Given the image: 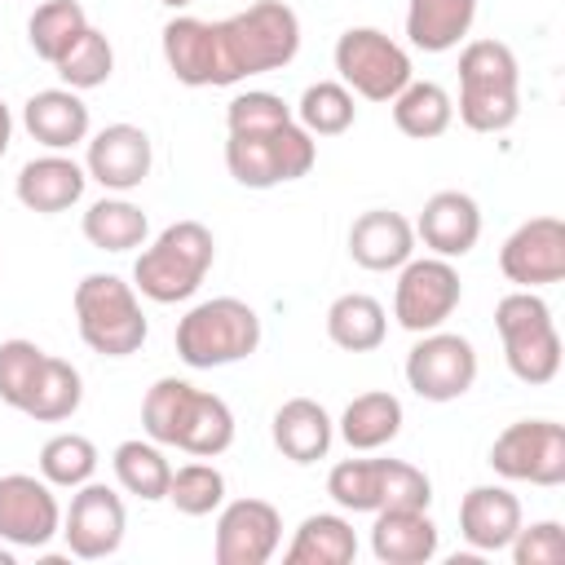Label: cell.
<instances>
[{
  "mask_svg": "<svg viewBox=\"0 0 565 565\" xmlns=\"http://www.w3.org/2000/svg\"><path fill=\"white\" fill-rule=\"evenodd\" d=\"M110 468H115L119 490H128L132 499H141V503H159V499H168L172 463H168V455H163L159 441H141V437L119 441L115 455H110Z\"/></svg>",
  "mask_w": 565,
  "mask_h": 565,
  "instance_id": "obj_30",
  "label": "cell"
},
{
  "mask_svg": "<svg viewBox=\"0 0 565 565\" xmlns=\"http://www.w3.org/2000/svg\"><path fill=\"white\" fill-rule=\"evenodd\" d=\"M53 71H57V75H62V84H66V88H75V93L102 88V84L110 79V71H115V49H110L106 31L88 26Z\"/></svg>",
  "mask_w": 565,
  "mask_h": 565,
  "instance_id": "obj_39",
  "label": "cell"
},
{
  "mask_svg": "<svg viewBox=\"0 0 565 565\" xmlns=\"http://www.w3.org/2000/svg\"><path fill=\"white\" fill-rule=\"evenodd\" d=\"M150 163H154V150H150L146 128H137V124H106L102 132L88 137L84 172L102 190H115V194L137 190L150 177Z\"/></svg>",
  "mask_w": 565,
  "mask_h": 565,
  "instance_id": "obj_17",
  "label": "cell"
},
{
  "mask_svg": "<svg viewBox=\"0 0 565 565\" xmlns=\"http://www.w3.org/2000/svg\"><path fill=\"white\" fill-rule=\"evenodd\" d=\"M349 256L371 274L402 269L415 256V225L393 207H371L349 225Z\"/></svg>",
  "mask_w": 565,
  "mask_h": 565,
  "instance_id": "obj_20",
  "label": "cell"
},
{
  "mask_svg": "<svg viewBox=\"0 0 565 565\" xmlns=\"http://www.w3.org/2000/svg\"><path fill=\"white\" fill-rule=\"evenodd\" d=\"M75 327H79V340L102 358H128L150 335V322L141 313V296L119 274H84L79 278Z\"/></svg>",
  "mask_w": 565,
  "mask_h": 565,
  "instance_id": "obj_6",
  "label": "cell"
},
{
  "mask_svg": "<svg viewBox=\"0 0 565 565\" xmlns=\"http://www.w3.org/2000/svg\"><path fill=\"white\" fill-rule=\"evenodd\" d=\"M296 53H300V18L282 0H256L243 13H230L216 22L221 88H230L247 75L282 71Z\"/></svg>",
  "mask_w": 565,
  "mask_h": 565,
  "instance_id": "obj_2",
  "label": "cell"
},
{
  "mask_svg": "<svg viewBox=\"0 0 565 565\" xmlns=\"http://www.w3.org/2000/svg\"><path fill=\"white\" fill-rule=\"evenodd\" d=\"M0 565H13V552H4V547H0Z\"/></svg>",
  "mask_w": 565,
  "mask_h": 565,
  "instance_id": "obj_45",
  "label": "cell"
},
{
  "mask_svg": "<svg viewBox=\"0 0 565 565\" xmlns=\"http://www.w3.org/2000/svg\"><path fill=\"white\" fill-rule=\"evenodd\" d=\"M477 238H481V207L463 190H437L415 221V243H424L428 256L459 260L477 247Z\"/></svg>",
  "mask_w": 565,
  "mask_h": 565,
  "instance_id": "obj_18",
  "label": "cell"
},
{
  "mask_svg": "<svg viewBox=\"0 0 565 565\" xmlns=\"http://www.w3.org/2000/svg\"><path fill=\"white\" fill-rule=\"evenodd\" d=\"M477 0H406V40L419 53H450L472 31Z\"/></svg>",
  "mask_w": 565,
  "mask_h": 565,
  "instance_id": "obj_26",
  "label": "cell"
},
{
  "mask_svg": "<svg viewBox=\"0 0 565 565\" xmlns=\"http://www.w3.org/2000/svg\"><path fill=\"white\" fill-rule=\"evenodd\" d=\"M508 552L516 565H561L565 561V525L561 521H534V525L521 521Z\"/></svg>",
  "mask_w": 565,
  "mask_h": 565,
  "instance_id": "obj_42",
  "label": "cell"
},
{
  "mask_svg": "<svg viewBox=\"0 0 565 565\" xmlns=\"http://www.w3.org/2000/svg\"><path fill=\"white\" fill-rule=\"evenodd\" d=\"M84 238L97 247V252H132V247H146V234H150V221L137 203L128 199H97L88 212H84Z\"/></svg>",
  "mask_w": 565,
  "mask_h": 565,
  "instance_id": "obj_33",
  "label": "cell"
},
{
  "mask_svg": "<svg viewBox=\"0 0 565 565\" xmlns=\"http://www.w3.org/2000/svg\"><path fill=\"white\" fill-rule=\"evenodd\" d=\"M494 331L503 340V362L521 384H552L561 371V331L539 291H508L494 305Z\"/></svg>",
  "mask_w": 565,
  "mask_h": 565,
  "instance_id": "obj_7",
  "label": "cell"
},
{
  "mask_svg": "<svg viewBox=\"0 0 565 565\" xmlns=\"http://www.w3.org/2000/svg\"><path fill=\"white\" fill-rule=\"evenodd\" d=\"M388 106H393L397 132L402 137H415V141H433V137H441L455 124V102L433 79H411Z\"/></svg>",
  "mask_w": 565,
  "mask_h": 565,
  "instance_id": "obj_31",
  "label": "cell"
},
{
  "mask_svg": "<svg viewBox=\"0 0 565 565\" xmlns=\"http://www.w3.org/2000/svg\"><path fill=\"white\" fill-rule=\"evenodd\" d=\"M44 362H49V353L35 340H22V335L4 340L0 344V402L22 411L35 393V380H40Z\"/></svg>",
  "mask_w": 565,
  "mask_h": 565,
  "instance_id": "obj_40",
  "label": "cell"
},
{
  "mask_svg": "<svg viewBox=\"0 0 565 565\" xmlns=\"http://www.w3.org/2000/svg\"><path fill=\"white\" fill-rule=\"evenodd\" d=\"M212 260H216L212 230L203 221H172L168 230H159L150 247H141L132 265V287L154 305H177L203 287Z\"/></svg>",
  "mask_w": 565,
  "mask_h": 565,
  "instance_id": "obj_4",
  "label": "cell"
},
{
  "mask_svg": "<svg viewBox=\"0 0 565 565\" xmlns=\"http://www.w3.org/2000/svg\"><path fill=\"white\" fill-rule=\"evenodd\" d=\"M9 141H13V115H9V106L0 97V159L9 154Z\"/></svg>",
  "mask_w": 565,
  "mask_h": 565,
  "instance_id": "obj_43",
  "label": "cell"
},
{
  "mask_svg": "<svg viewBox=\"0 0 565 565\" xmlns=\"http://www.w3.org/2000/svg\"><path fill=\"white\" fill-rule=\"evenodd\" d=\"M521 521V499L508 486H472L459 499V534L477 552H508Z\"/></svg>",
  "mask_w": 565,
  "mask_h": 565,
  "instance_id": "obj_22",
  "label": "cell"
},
{
  "mask_svg": "<svg viewBox=\"0 0 565 565\" xmlns=\"http://www.w3.org/2000/svg\"><path fill=\"white\" fill-rule=\"evenodd\" d=\"M163 44V62L177 75V84L185 88H221V71H216V22L207 18H172L159 35Z\"/></svg>",
  "mask_w": 565,
  "mask_h": 565,
  "instance_id": "obj_21",
  "label": "cell"
},
{
  "mask_svg": "<svg viewBox=\"0 0 565 565\" xmlns=\"http://www.w3.org/2000/svg\"><path fill=\"white\" fill-rule=\"evenodd\" d=\"M358 556V534L340 512H313L296 525V539L287 543V565H349Z\"/></svg>",
  "mask_w": 565,
  "mask_h": 565,
  "instance_id": "obj_29",
  "label": "cell"
},
{
  "mask_svg": "<svg viewBox=\"0 0 565 565\" xmlns=\"http://www.w3.org/2000/svg\"><path fill=\"white\" fill-rule=\"evenodd\" d=\"M499 269L512 287H525V291L561 282L565 278V221L561 216L521 221L499 247Z\"/></svg>",
  "mask_w": 565,
  "mask_h": 565,
  "instance_id": "obj_15",
  "label": "cell"
},
{
  "mask_svg": "<svg viewBox=\"0 0 565 565\" xmlns=\"http://www.w3.org/2000/svg\"><path fill=\"white\" fill-rule=\"evenodd\" d=\"M62 534V508L44 477L4 472L0 477V539L9 547H49Z\"/></svg>",
  "mask_w": 565,
  "mask_h": 565,
  "instance_id": "obj_14",
  "label": "cell"
},
{
  "mask_svg": "<svg viewBox=\"0 0 565 565\" xmlns=\"http://www.w3.org/2000/svg\"><path fill=\"white\" fill-rule=\"evenodd\" d=\"M327 335H331V344L344 349V353H371V349H380L384 335H388V313H384V305H380L375 296H366V291H344V296H335L331 309H327Z\"/></svg>",
  "mask_w": 565,
  "mask_h": 565,
  "instance_id": "obj_28",
  "label": "cell"
},
{
  "mask_svg": "<svg viewBox=\"0 0 565 565\" xmlns=\"http://www.w3.org/2000/svg\"><path fill=\"white\" fill-rule=\"evenodd\" d=\"M313 163H318V141L296 119L260 132H230L225 141V168L247 190H274L300 181L313 172Z\"/></svg>",
  "mask_w": 565,
  "mask_h": 565,
  "instance_id": "obj_8",
  "label": "cell"
},
{
  "mask_svg": "<svg viewBox=\"0 0 565 565\" xmlns=\"http://www.w3.org/2000/svg\"><path fill=\"white\" fill-rule=\"evenodd\" d=\"M287 119H296L291 106L278 93H265V88H247L225 106V128L230 132H260V128L287 124Z\"/></svg>",
  "mask_w": 565,
  "mask_h": 565,
  "instance_id": "obj_41",
  "label": "cell"
},
{
  "mask_svg": "<svg viewBox=\"0 0 565 565\" xmlns=\"http://www.w3.org/2000/svg\"><path fill=\"white\" fill-rule=\"evenodd\" d=\"M371 552L380 565H424L437 556V525L428 508H380L371 525Z\"/></svg>",
  "mask_w": 565,
  "mask_h": 565,
  "instance_id": "obj_24",
  "label": "cell"
},
{
  "mask_svg": "<svg viewBox=\"0 0 565 565\" xmlns=\"http://www.w3.org/2000/svg\"><path fill=\"white\" fill-rule=\"evenodd\" d=\"M22 128L44 146V150H71L79 141H88L93 115L84 106V97L75 88H40L26 97L22 106Z\"/></svg>",
  "mask_w": 565,
  "mask_h": 565,
  "instance_id": "obj_23",
  "label": "cell"
},
{
  "mask_svg": "<svg viewBox=\"0 0 565 565\" xmlns=\"http://www.w3.org/2000/svg\"><path fill=\"white\" fill-rule=\"evenodd\" d=\"M97 446L84 437V433H57L40 446V477L53 486V490H75L84 481H93L97 472Z\"/></svg>",
  "mask_w": 565,
  "mask_h": 565,
  "instance_id": "obj_37",
  "label": "cell"
},
{
  "mask_svg": "<svg viewBox=\"0 0 565 565\" xmlns=\"http://www.w3.org/2000/svg\"><path fill=\"white\" fill-rule=\"evenodd\" d=\"M406 384L424 402H459L477 384V349L455 331H424L406 353Z\"/></svg>",
  "mask_w": 565,
  "mask_h": 565,
  "instance_id": "obj_12",
  "label": "cell"
},
{
  "mask_svg": "<svg viewBox=\"0 0 565 565\" xmlns=\"http://www.w3.org/2000/svg\"><path fill=\"white\" fill-rule=\"evenodd\" d=\"M260 349V313L238 296H212L177 322V358L194 371L243 362Z\"/></svg>",
  "mask_w": 565,
  "mask_h": 565,
  "instance_id": "obj_5",
  "label": "cell"
},
{
  "mask_svg": "<svg viewBox=\"0 0 565 565\" xmlns=\"http://www.w3.org/2000/svg\"><path fill=\"white\" fill-rule=\"evenodd\" d=\"M168 503H172L181 516H212V512L225 503V472H221L216 463H203V459L172 468Z\"/></svg>",
  "mask_w": 565,
  "mask_h": 565,
  "instance_id": "obj_38",
  "label": "cell"
},
{
  "mask_svg": "<svg viewBox=\"0 0 565 565\" xmlns=\"http://www.w3.org/2000/svg\"><path fill=\"white\" fill-rule=\"evenodd\" d=\"M335 441V419L327 415L322 402L313 397H291L274 411V446L282 450V459L291 463H318L327 459Z\"/></svg>",
  "mask_w": 565,
  "mask_h": 565,
  "instance_id": "obj_25",
  "label": "cell"
},
{
  "mask_svg": "<svg viewBox=\"0 0 565 565\" xmlns=\"http://www.w3.org/2000/svg\"><path fill=\"white\" fill-rule=\"evenodd\" d=\"M335 71L340 84L366 102H393L415 79L411 53L380 26H349L335 40Z\"/></svg>",
  "mask_w": 565,
  "mask_h": 565,
  "instance_id": "obj_9",
  "label": "cell"
},
{
  "mask_svg": "<svg viewBox=\"0 0 565 565\" xmlns=\"http://www.w3.org/2000/svg\"><path fill=\"white\" fill-rule=\"evenodd\" d=\"M402 402L388 393V388H371V393H358L344 415H340V437L349 450L358 455H371L380 446H388L397 433H402Z\"/></svg>",
  "mask_w": 565,
  "mask_h": 565,
  "instance_id": "obj_27",
  "label": "cell"
},
{
  "mask_svg": "<svg viewBox=\"0 0 565 565\" xmlns=\"http://www.w3.org/2000/svg\"><path fill=\"white\" fill-rule=\"evenodd\" d=\"M388 463L393 459H340L327 472V494L344 512H380L388 508Z\"/></svg>",
  "mask_w": 565,
  "mask_h": 565,
  "instance_id": "obj_32",
  "label": "cell"
},
{
  "mask_svg": "<svg viewBox=\"0 0 565 565\" xmlns=\"http://www.w3.org/2000/svg\"><path fill=\"white\" fill-rule=\"evenodd\" d=\"M84 185H88L84 163H75L66 150H49V154L22 163V172L13 181V194L26 212L57 216V212H66L84 199Z\"/></svg>",
  "mask_w": 565,
  "mask_h": 565,
  "instance_id": "obj_19",
  "label": "cell"
},
{
  "mask_svg": "<svg viewBox=\"0 0 565 565\" xmlns=\"http://www.w3.org/2000/svg\"><path fill=\"white\" fill-rule=\"evenodd\" d=\"M216 565H265L282 543V516L265 499H234L216 508Z\"/></svg>",
  "mask_w": 565,
  "mask_h": 565,
  "instance_id": "obj_16",
  "label": "cell"
},
{
  "mask_svg": "<svg viewBox=\"0 0 565 565\" xmlns=\"http://www.w3.org/2000/svg\"><path fill=\"white\" fill-rule=\"evenodd\" d=\"M159 4H168V9H185V4H194V0H159Z\"/></svg>",
  "mask_w": 565,
  "mask_h": 565,
  "instance_id": "obj_44",
  "label": "cell"
},
{
  "mask_svg": "<svg viewBox=\"0 0 565 565\" xmlns=\"http://www.w3.org/2000/svg\"><path fill=\"white\" fill-rule=\"evenodd\" d=\"M141 428L159 446H177L194 459H216L234 446V411L225 397L194 388L181 375H163L141 397Z\"/></svg>",
  "mask_w": 565,
  "mask_h": 565,
  "instance_id": "obj_1",
  "label": "cell"
},
{
  "mask_svg": "<svg viewBox=\"0 0 565 565\" xmlns=\"http://www.w3.org/2000/svg\"><path fill=\"white\" fill-rule=\"evenodd\" d=\"M79 402H84V375L66 358L49 353V362H44V371L35 380V393L22 406V415H31L35 424H62V419H71L79 411Z\"/></svg>",
  "mask_w": 565,
  "mask_h": 565,
  "instance_id": "obj_36",
  "label": "cell"
},
{
  "mask_svg": "<svg viewBox=\"0 0 565 565\" xmlns=\"http://www.w3.org/2000/svg\"><path fill=\"white\" fill-rule=\"evenodd\" d=\"M291 115H296V124H300L309 137H340V132L353 128L358 102H353V93H349L340 79H318V84H309V88L300 93V102H296Z\"/></svg>",
  "mask_w": 565,
  "mask_h": 565,
  "instance_id": "obj_35",
  "label": "cell"
},
{
  "mask_svg": "<svg viewBox=\"0 0 565 565\" xmlns=\"http://www.w3.org/2000/svg\"><path fill=\"white\" fill-rule=\"evenodd\" d=\"M521 115V66L503 40H468L459 53V124L508 132Z\"/></svg>",
  "mask_w": 565,
  "mask_h": 565,
  "instance_id": "obj_3",
  "label": "cell"
},
{
  "mask_svg": "<svg viewBox=\"0 0 565 565\" xmlns=\"http://www.w3.org/2000/svg\"><path fill=\"white\" fill-rule=\"evenodd\" d=\"M490 468L503 481L565 486V428L556 419H516L490 446Z\"/></svg>",
  "mask_w": 565,
  "mask_h": 565,
  "instance_id": "obj_11",
  "label": "cell"
},
{
  "mask_svg": "<svg viewBox=\"0 0 565 565\" xmlns=\"http://www.w3.org/2000/svg\"><path fill=\"white\" fill-rule=\"evenodd\" d=\"M84 31H88V13H84L79 0H44L26 18V40H31L35 57L49 62V66H57Z\"/></svg>",
  "mask_w": 565,
  "mask_h": 565,
  "instance_id": "obj_34",
  "label": "cell"
},
{
  "mask_svg": "<svg viewBox=\"0 0 565 565\" xmlns=\"http://www.w3.org/2000/svg\"><path fill=\"white\" fill-rule=\"evenodd\" d=\"M124 530H128V512H124V499L110 486H102V481L75 486L71 508L62 512V539H66L71 556L106 561V556L119 552Z\"/></svg>",
  "mask_w": 565,
  "mask_h": 565,
  "instance_id": "obj_13",
  "label": "cell"
},
{
  "mask_svg": "<svg viewBox=\"0 0 565 565\" xmlns=\"http://www.w3.org/2000/svg\"><path fill=\"white\" fill-rule=\"evenodd\" d=\"M463 300V282L459 269L446 256H411L397 269V287H393V318L397 327L424 335L437 331Z\"/></svg>",
  "mask_w": 565,
  "mask_h": 565,
  "instance_id": "obj_10",
  "label": "cell"
}]
</instances>
